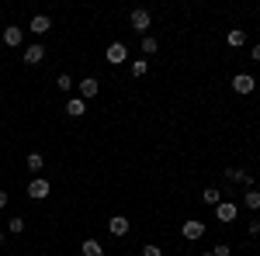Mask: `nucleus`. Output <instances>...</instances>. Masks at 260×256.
<instances>
[{
  "instance_id": "obj_1",
  "label": "nucleus",
  "mask_w": 260,
  "mask_h": 256,
  "mask_svg": "<svg viewBox=\"0 0 260 256\" xmlns=\"http://www.w3.org/2000/svg\"><path fill=\"white\" fill-rule=\"evenodd\" d=\"M128 21H132V28H136L139 35H146V31H149V24H153V18H149V11H146V7H136V11L128 14Z\"/></svg>"
},
{
  "instance_id": "obj_2",
  "label": "nucleus",
  "mask_w": 260,
  "mask_h": 256,
  "mask_svg": "<svg viewBox=\"0 0 260 256\" xmlns=\"http://www.w3.org/2000/svg\"><path fill=\"white\" fill-rule=\"evenodd\" d=\"M104 59L111 62V66H121V62L128 59V49H125L121 42H111V45H108V52H104Z\"/></svg>"
},
{
  "instance_id": "obj_3",
  "label": "nucleus",
  "mask_w": 260,
  "mask_h": 256,
  "mask_svg": "<svg viewBox=\"0 0 260 256\" xmlns=\"http://www.w3.org/2000/svg\"><path fill=\"white\" fill-rule=\"evenodd\" d=\"M233 90H236V94H253V90H257V80L250 77V73H236V77H233Z\"/></svg>"
},
{
  "instance_id": "obj_4",
  "label": "nucleus",
  "mask_w": 260,
  "mask_h": 256,
  "mask_svg": "<svg viewBox=\"0 0 260 256\" xmlns=\"http://www.w3.org/2000/svg\"><path fill=\"white\" fill-rule=\"evenodd\" d=\"M49 191H52V184H49V180H42V177L28 184V197H31V201H45Z\"/></svg>"
},
{
  "instance_id": "obj_5",
  "label": "nucleus",
  "mask_w": 260,
  "mask_h": 256,
  "mask_svg": "<svg viewBox=\"0 0 260 256\" xmlns=\"http://www.w3.org/2000/svg\"><path fill=\"white\" fill-rule=\"evenodd\" d=\"M236 215H240L236 204H229V201H219V204H215V218H219V222H236Z\"/></svg>"
},
{
  "instance_id": "obj_6",
  "label": "nucleus",
  "mask_w": 260,
  "mask_h": 256,
  "mask_svg": "<svg viewBox=\"0 0 260 256\" xmlns=\"http://www.w3.org/2000/svg\"><path fill=\"white\" fill-rule=\"evenodd\" d=\"M21 42H24V31H21L18 24H7V28H4V45H11V49H18Z\"/></svg>"
},
{
  "instance_id": "obj_7",
  "label": "nucleus",
  "mask_w": 260,
  "mask_h": 256,
  "mask_svg": "<svg viewBox=\"0 0 260 256\" xmlns=\"http://www.w3.org/2000/svg\"><path fill=\"white\" fill-rule=\"evenodd\" d=\"M66 115H70V118H83V115H87V100L83 97H70L66 100Z\"/></svg>"
},
{
  "instance_id": "obj_8",
  "label": "nucleus",
  "mask_w": 260,
  "mask_h": 256,
  "mask_svg": "<svg viewBox=\"0 0 260 256\" xmlns=\"http://www.w3.org/2000/svg\"><path fill=\"white\" fill-rule=\"evenodd\" d=\"M180 236L184 239H201L205 236V222H184V225H180Z\"/></svg>"
},
{
  "instance_id": "obj_9",
  "label": "nucleus",
  "mask_w": 260,
  "mask_h": 256,
  "mask_svg": "<svg viewBox=\"0 0 260 256\" xmlns=\"http://www.w3.org/2000/svg\"><path fill=\"white\" fill-rule=\"evenodd\" d=\"M42 59H45V45H28V49H24V62H28V66H39Z\"/></svg>"
},
{
  "instance_id": "obj_10",
  "label": "nucleus",
  "mask_w": 260,
  "mask_h": 256,
  "mask_svg": "<svg viewBox=\"0 0 260 256\" xmlns=\"http://www.w3.org/2000/svg\"><path fill=\"white\" fill-rule=\"evenodd\" d=\"M108 229H111V236H128V218L125 215H111Z\"/></svg>"
},
{
  "instance_id": "obj_11",
  "label": "nucleus",
  "mask_w": 260,
  "mask_h": 256,
  "mask_svg": "<svg viewBox=\"0 0 260 256\" xmlns=\"http://www.w3.org/2000/svg\"><path fill=\"white\" fill-rule=\"evenodd\" d=\"M49 28H52V21L45 18V14H35V18H31V24H28V31H35V35H45Z\"/></svg>"
},
{
  "instance_id": "obj_12",
  "label": "nucleus",
  "mask_w": 260,
  "mask_h": 256,
  "mask_svg": "<svg viewBox=\"0 0 260 256\" xmlns=\"http://www.w3.org/2000/svg\"><path fill=\"white\" fill-rule=\"evenodd\" d=\"M225 177L236 180V184H246V187H253V177H250V173H243V170H236V166H225Z\"/></svg>"
},
{
  "instance_id": "obj_13",
  "label": "nucleus",
  "mask_w": 260,
  "mask_h": 256,
  "mask_svg": "<svg viewBox=\"0 0 260 256\" xmlns=\"http://www.w3.org/2000/svg\"><path fill=\"white\" fill-rule=\"evenodd\" d=\"M98 87H101L98 80H94V77H87V80L80 83V97H83V100H87V97H94V94H98Z\"/></svg>"
},
{
  "instance_id": "obj_14",
  "label": "nucleus",
  "mask_w": 260,
  "mask_h": 256,
  "mask_svg": "<svg viewBox=\"0 0 260 256\" xmlns=\"http://www.w3.org/2000/svg\"><path fill=\"white\" fill-rule=\"evenodd\" d=\"M83 256H104V246L98 239H83Z\"/></svg>"
},
{
  "instance_id": "obj_15",
  "label": "nucleus",
  "mask_w": 260,
  "mask_h": 256,
  "mask_svg": "<svg viewBox=\"0 0 260 256\" xmlns=\"http://www.w3.org/2000/svg\"><path fill=\"white\" fill-rule=\"evenodd\" d=\"M201 201H205V204H212V208H215V204H219V201H222L219 187H205V191H201Z\"/></svg>"
},
{
  "instance_id": "obj_16",
  "label": "nucleus",
  "mask_w": 260,
  "mask_h": 256,
  "mask_svg": "<svg viewBox=\"0 0 260 256\" xmlns=\"http://www.w3.org/2000/svg\"><path fill=\"white\" fill-rule=\"evenodd\" d=\"M243 204H246L250 211H257V208H260V194L253 191V187H246V194H243Z\"/></svg>"
},
{
  "instance_id": "obj_17",
  "label": "nucleus",
  "mask_w": 260,
  "mask_h": 256,
  "mask_svg": "<svg viewBox=\"0 0 260 256\" xmlns=\"http://www.w3.org/2000/svg\"><path fill=\"white\" fill-rule=\"evenodd\" d=\"M42 166H45V159H42V153H28V170H31V173H39Z\"/></svg>"
},
{
  "instance_id": "obj_18",
  "label": "nucleus",
  "mask_w": 260,
  "mask_h": 256,
  "mask_svg": "<svg viewBox=\"0 0 260 256\" xmlns=\"http://www.w3.org/2000/svg\"><path fill=\"white\" fill-rule=\"evenodd\" d=\"M225 42H229V45L236 49V45H243V42H246V31H240V28H233V31L225 35Z\"/></svg>"
},
{
  "instance_id": "obj_19",
  "label": "nucleus",
  "mask_w": 260,
  "mask_h": 256,
  "mask_svg": "<svg viewBox=\"0 0 260 256\" xmlns=\"http://www.w3.org/2000/svg\"><path fill=\"white\" fill-rule=\"evenodd\" d=\"M156 49H160V42L153 39V35H142V52H146V56H153Z\"/></svg>"
},
{
  "instance_id": "obj_20",
  "label": "nucleus",
  "mask_w": 260,
  "mask_h": 256,
  "mask_svg": "<svg viewBox=\"0 0 260 256\" xmlns=\"http://www.w3.org/2000/svg\"><path fill=\"white\" fill-rule=\"evenodd\" d=\"M56 87H59L62 94H70V90H73V87H77V83H73V77H70V73H62V77L56 80Z\"/></svg>"
},
{
  "instance_id": "obj_21",
  "label": "nucleus",
  "mask_w": 260,
  "mask_h": 256,
  "mask_svg": "<svg viewBox=\"0 0 260 256\" xmlns=\"http://www.w3.org/2000/svg\"><path fill=\"white\" fill-rule=\"evenodd\" d=\"M146 73H149V62H146V59H136V62H132V77H136V80L146 77Z\"/></svg>"
},
{
  "instance_id": "obj_22",
  "label": "nucleus",
  "mask_w": 260,
  "mask_h": 256,
  "mask_svg": "<svg viewBox=\"0 0 260 256\" xmlns=\"http://www.w3.org/2000/svg\"><path fill=\"white\" fill-rule=\"evenodd\" d=\"M7 229H11V232H14V236H21V232H24V218H11V222H7Z\"/></svg>"
},
{
  "instance_id": "obj_23",
  "label": "nucleus",
  "mask_w": 260,
  "mask_h": 256,
  "mask_svg": "<svg viewBox=\"0 0 260 256\" xmlns=\"http://www.w3.org/2000/svg\"><path fill=\"white\" fill-rule=\"evenodd\" d=\"M229 253H233V249H229L225 242H219V246H212V256H229Z\"/></svg>"
},
{
  "instance_id": "obj_24",
  "label": "nucleus",
  "mask_w": 260,
  "mask_h": 256,
  "mask_svg": "<svg viewBox=\"0 0 260 256\" xmlns=\"http://www.w3.org/2000/svg\"><path fill=\"white\" fill-rule=\"evenodd\" d=\"M142 256H163L160 246H142Z\"/></svg>"
},
{
  "instance_id": "obj_25",
  "label": "nucleus",
  "mask_w": 260,
  "mask_h": 256,
  "mask_svg": "<svg viewBox=\"0 0 260 256\" xmlns=\"http://www.w3.org/2000/svg\"><path fill=\"white\" fill-rule=\"evenodd\" d=\"M250 59H253V62H260V45H253V49H250Z\"/></svg>"
},
{
  "instance_id": "obj_26",
  "label": "nucleus",
  "mask_w": 260,
  "mask_h": 256,
  "mask_svg": "<svg viewBox=\"0 0 260 256\" xmlns=\"http://www.w3.org/2000/svg\"><path fill=\"white\" fill-rule=\"evenodd\" d=\"M7 201H11V197H7V191H0V208H7Z\"/></svg>"
},
{
  "instance_id": "obj_27",
  "label": "nucleus",
  "mask_w": 260,
  "mask_h": 256,
  "mask_svg": "<svg viewBox=\"0 0 260 256\" xmlns=\"http://www.w3.org/2000/svg\"><path fill=\"white\" fill-rule=\"evenodd\" d=\"M0 246H4V232H0Z\"/></svg>"
},
{
  "instance_id": "obj_28",
  "label": "nucleus",
  "mask_w": 260,
  "mask_h": 256,
  "mask_svg": "<svg viewBox=\"0 0 260 256\" xmlns=\"http://www.w3.org/2000/svg\"><path fill=\"white\" fill-rule=\"evenodd\" d=\"M201 256H212V249H208V253H201Z\"/></svg>"
}]
</instances>
